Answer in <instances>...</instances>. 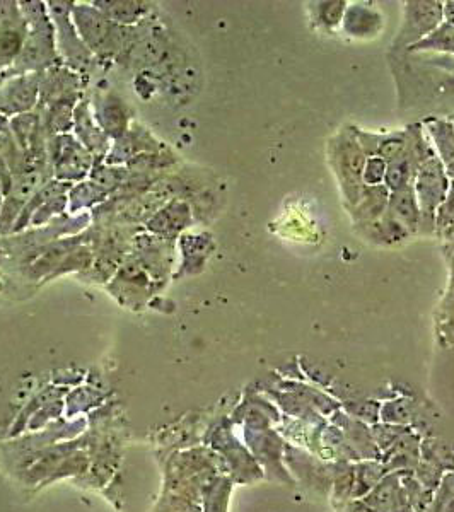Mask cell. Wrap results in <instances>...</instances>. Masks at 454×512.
I'll return each instance as SVG.
<instances>
[{
    "instance_id": "6da1fadb",
    "label": "cell",
    "mask_w": 454,
    "mask_h": 512,
    "mask_svg": "<svg viewBox=\"0 0 454 512\" xmlns=\"http://www.w3.org/2000/svg\"><path fill=\"white\" fill-rule=\"evenodd\" d=\"M366 161V152L362 151L361 144L356 137L345 135L333 144V163L337 168L338 176L344 181L347 197L354 204H357L362 188H364L362 173H364Z\"/></svg>"
},
{
    "instance_id": "8992f818",
    "label": "cell",
    "mask_w": 454,
    "mask_h": 512,
    "mask_svg": "<svg viewBox=\"0 0 454 512\" xmlns=\"http://www.w3.org/2000/svg\"><path fill=\"white\" fill-rule=\"evenodd\" d=\"M388 200H390V190L383 185L362 188L361 197L357 200L359 216L362 219L376 221L388 209Z\"/></svg>"
},
{
    "instance_id": "8fae6325",
    "label": "cell",
    "mask_w": 454,
    "mask_h": 512,
    "mask_svg": "<svg viewBox=\"0 0 454 512\" xmlns=\"http://www.w3.org/2000/svg\"><path fill=\"white\" fill-rule=\"evenodd\" d=\"M437 217H439V224H443V226L454 224V185L446 195L443 205L437 209Z\"/></svg>"
},
{
    "instance_id": "30bf717a",
    "label": "cell",
    "mask_w": 454,
    "mask_h": 512,
    "mask_svg": "<svg viewBox=\"0 0 454 512\" xmlns=\"http://www.w3.org/2000/svg\"><path fill=\"white\" fill-rule=\"evenodd\" d=\"M386 163L381 158H367L362 181L367 187H378L385 181Z\"/></svg>"
},
{
    "instance_id": "277c9868",
    "label": "cell",
    "mask_w": 454,
    "mask_h": 512,
    "mask_svg": "<svg viewBox=\"0 0 454 512\" xmlns=\"http://www.w3.org/2000/svg\"><path fill=\"white\" fill-rule=\"evenodd\" d=\"M388 216L391 221L400 224L405 231L417 229L420 221V209L412 185L391 192L390 200H388Z\"/></svg>"
},
{
    "instance_id": "3957f363",
    "label": "cell",
    "mask_w": 454,
    "mask_h": 512,
    "mask_svg": "<svg viewBox=\"0 0 454 512\" xmlns=\"http://www.w3.org/2000/svg\"><path fill=\"white\" fill-rule=\"evenodd\" d=\"M444 4L441 2H410L402 35V43H419L425 35H431L443 19Z\"/></svg>"
},
{
    "instance_id": "9c48e42d",
    "label": "cell",
    "mask_w": 454,
    "mask_h": 512,
    "mask_svg": "<svg viewBox=\"0 0 454 512\" xmlns=\"http://www.w3.org/2000/svg\"><path fill=\"white\" fill-rule=\"evenodd\" d=\"M316 6H318L316 19L326 28L333 30V28H337L338 24L344 23L345 12H347L345 2H320Z\"/></svg>"
},
{
    "instance_id": "7a4b0ae2",
    "label": "cell",
    "mask_w": 454,
    "mask_h": 512,
    "mask_svg": "<svg viewBox=\"0 0 454 512\" xmlns=\"http://www.w3.org/2000/svg\"><path fill=\"white\" fill-rule=\"evenodd\" d=\"M419 202L420 217H434L448 195V178L444 175L443 163L434 156L419 166L414 187Z\"/></svg>"
},
{
    "instance_id": "5b68a950",
    "label": "cell",
    "mask_w": 454,
    "mask_h": 512,
    "mask_svg": "<svg viewBox=\"0 0 454 512\" xmlns=\"http://www.w3.org/2000/svg\"><path fill=\"white\" fill-rule=\"evenodd\" d=\"M381 24H383L381 16L369 7L354 6L345 12L344 28L349 35L357 38L376 35L381 30Z\"/></svg>"
},
{
    "instance_id": "52a82bcc",
    "label": "cell",
    "mask_w": 454,
    "mask_h": 512,
    "mask_svg": "<svg viewBox=\"0 0 454 512\" xmlns=\"http://www.w3.org/2000/svg\"><path fill=\"white\" fill-rule=\"evenodd\" d=\"M414 169V161L408 156V152L403 158L386 164L385 187L391 192L410 187V181L414 178Z\"/></svg>"
},
{
    "instance_id": "ba28073f",
    "label": "cell",
    "mask_w": 454,
    "mask_h": 512,
    "mask_svg": "<svg viewBox=\"0 0 454 512\" xmlns=\"http://www.w3.org/2000/svg\"><path fill=\"white\" fill-rule=\"evenodd\" d=\"M432 135L437 142V149L443 154V161L449 173L454 175V128L451 123L437 122L431 127Z\"/></svg>"
},
{
    "instance_id": "7c38bea8",
    "label": "cell",
    "mask_w": 454,
    "mask_h": 512,
    "mask_svg": "<svg viewBox=\"0 0 454 512\" xmlns=\"http://www.w3.org/2000/svg\"><path fill=\"white\" fill-rule=\"evenodd\" d=\"M443 14L448 19L449 26H454V2H446L444 4Z\"/></svg>"
}]
</instances>
